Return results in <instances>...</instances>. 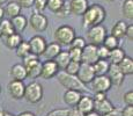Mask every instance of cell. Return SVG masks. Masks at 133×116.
Segmentation results:
<instances>
[{
    "mask_svg": "<svg viewBox=\"0 0 133 116\" xmlns=\"http://www.w3.org/2000/svg\"><path fill=\"white\" fill-rule=\"evenodd\" d=\"M79 68H80V63H79V62L71 60L70 63L67 64V66L65 68L64 71L67 72V73H70V74H75L76 76V73H78V71H79Z\"/></svg>",
    "mask_w": 133,
    "mask_h": 116,
    "instance_id": "obj_35",
    "label": "cell"
},
{
    "mask_svg": "<svg viewBox=\"0 0 133 116\" xmlns=\"http://www.w3.org/2000/svg\"><path fill=\"white\" fill-rule=\"evenodd\" d=\"M24 87L25 85L23 81L20 80H11L7 85V92H8L9 96L14 100H21L23 99L24 95Z\"/></svg>",
    "mask_w": 133,
    "mask_h": 116,
    "instance_id": "obj_12",
    "label": "cell"
},
{
    "mask_svg": "<svg viewBox=\"0 0 133 116\" xmlns=\"http://www.w3.org/2000/svg\"><path fill=\"white\" fill-rule=\"evenodd\" d=\"M61 51V45L58 44L57 42H51L46 44L43 56L45 57V59H55V57Z\"/></svg>",
    "mask_w": 133,
    "mask_h": 116,
    "instance_id": "obj_22",
    "label": "cell"
},
{
    "mask_svg": "<svg viewBox=\"0 0 133 116\" xmlns=\"http://www.w3.org/2000/svg\"><path fill=\"white\" fill-rule=\"evenodd\" d=\"M107 76L111 81V85H114V86H122L125 79V76L123 74V72L119 70L118 65H116V64H110Z\"/></svg>",
    "mask_w": 133,
    "mask_h": 116,
    "instance_id": "obj_14",
    "label": "cell"
},
{
    "mask_svg": "<svg viewBox=\"0 0 133 116\" xmlns=\"http://www.w3.org/2000/svg\"><path fill=\"white\" fill-rule=\"evenodd\" d=\"M83 115L85 114H82L76 107H73V108H68V113L66 116H83Z\"/></svg>",
    "mask_w": 133,
    "mask_h": 116,
    "instance_id": "obj_44",
    "label": "cell"
},
{
    "mask_svg": "<svg viewBox=\"0 0 133 116\" xmlns=\"http://www.w3.org/2000/svg\"><path fill=\"white\" fill-rule=\"evenodd\" d=\"M55 14H56V16L60 17V19H64V17L68 16V15H70V9H68V5H67V4H65V5H64V6L59 9V11L56 12Z\"/></svg>",
    "mask_w": 133,
    "mask_h": 116,
    "instance_id": "obj_40",
    "label": "cell"
},
{
    "mask_svg": "<svg viewBox=\"0 0 133 116\" xmlns=\"http://www.w3.org/2000/svg\"><path fill=\"white\" fill-rule=\"evenodd\" d=\"M108 35L107 32V28L103 25H96L93 27L88 28V32H87V40L90 44L94 45H101L103 43L105 36Z\"/></svg>",
    "mask_w": 133,
    "mask_h": 116,
    "instance_id": "obj_6",
    "label": "cell"
},
{
    "mask_svg": "<svg viewBox=\"0 0 133 116\" xmlns=\"http://www.w3.org/2000/svg\"><path fill=\"white\" fill-rule=\"evenodd\" d=\"M125 37H127L129 41H133V25H127L126 30H125Z\"/></svg>",
    "mask_w": 133,
    "mask_h": 116,
    "instance_id": "obj_43",
    "label": "cell"
},
{
    "mask_svg": "<svg viewBox=\"0 0 133 116\" xmlns=\"http://www.w3.org/2000/svg\"><path fill=\"white\" fill-rule=\"evenodd\" d=\"M0 93H1V87H0Z\"/></svg>",
    "mask_w": 133,
    "mask_h": 116,
    "instance_id": "obj_55",
    "label": "cell"
},
{
    "mask_svg": "<svg viewBox=\"0 0 133 116\" xmlns=\"http://www.w3.org/2000/svg\"><path fill=\"white\" fill-rule=\"evenodd\" d=\"M43 94H44V91H43L42 84H39L38 81H32L25 85L23 97L27 100V102L35 105L42 101Z\"/></svg>",
    "mask_w": 133,
    "mask_h": 116,
    "instance_id": "obj_4",
    "label": "cell"
},
{
    "mask_svg": "<svg viewBox=\"0 0 133 116\" xmlns=\"http://www.w3.org/2000/svg\"><path fill=\"white\" fill-rule=\"evenodd\" d=\"M53 60L56 62V64H57V66H58V69L59 70H65V68L67 66V64L71 62L68 51H63L61 50L60 52L55 57Z\"/></svg>",
    "mask_w": 133,
    "mask_h": 116,
    "instance_id": "obj_28",
    "label": "cell"
},
{
    "mask_svg": "<svg viewBox=\"0 0 133 116\" xmlns=\"http://www.w3.org/2000/svg\"><path fill=\"white\" fill-rule=\"evenodd\" d=\"M0 30H1V36H4V37L13 34V33H15L14 29H13L11 20H8V19L0 20Z\"/></svg>",
    "mask_w": 133,
    "mask_h": 116,
    "instance_id": "obj_30",
    "label": "cell"
},
{
    "mask_svg": "<svg viewBox=\"0 0 133 116\" xmlns=\"http://www.w3.org/2000/svg\"><path fill=\"white\" fill-rule=\"evenodd\" d=\"M16 116H36L34 114V113H31V112H22V113H20L19 115H16Z\"/></svg>",
    "mask_w": 133,
    "mask_h": 116,
    "instance_id": "obj_46",
    "label": "cell"
},
{
    "mask_svg": "<svg viewBox=\"0 0 133 116\" xmlns=\"http://www.w3.org/2000/svg\"><path fill=\"white\" fill-rule=\"evenodd\" d=\"M29 43V48H30V52L34 53L37 57H41L43 56V52H44L45 48H46V40H45L43 36L41 35H35L28 41Z\"/></svg>",
    "mask_w": 133,
    "mask_h": 116,
    "instance_id": "obj_9",
    "label": "cell"
},
{
    "mask_svg": "<svg viewBox=\"0 0 133 116\" xmlns=\"http://www.w3.org/2000/svg\"><path fill=\"white\" fill-rule=\"evenodd\" d=\"M87 44L85 38L83 37H78V36H75V37L73 38V41L71 42L70 44V48H76V49H81L82 50V48Z\"/></svg>",
    "mask_w": 133,
    "mask_h": 116,
    "instance_id": "obj_36",
    "label": "cell"
},
{
    "mask_svg": "<svg viewBox=\"0 0 133 116\" xmlns=\"http://www.w3.org/2000/svg\"><path fill=\"white\" fill-rule=\"evenodd\" d=\"M57 77L58 82L66 89H75V91H80V92H87L86 85L82 84L80 80L78 79V77L75 74H70L67 72H65L64 70H59L58 73L56 74Z\"/></svg>",
    "mask_w": 133,
    "mask_h": 116,
    "instance_id": "obj_2",
    "label": "cell"
},
{
    "mask_svg": "<svg viewBox=\"0 0 133 116\" xmlns=\"http://www.w3.org/2000/svg\"><path fill=\"white\" fill-rule=\"evenodd\" d=\"M8 73L9 77L12 78V80L23 81L24 79H27V71H25L23 64H14L9 70Z\"/></svg>",
    "mask_w": 133,
    "mask_h": 116,
    "instance_id": "obj_19",
    "label": "cell"
},
{
    "mask_svg": "<svg viewBox=\"0 0 133 116\" xmlns=\"http://www.w3.org/2000/svg\"><path fill=\"white\" fill-rule=\"evenodd\" d=\"M29 26L32 28V30H35L36 33H42L44 30L48 29L49 27V20L43 13L35 12L30 15L29 17Z\"/></svg>",
    "mask_w": 133,
    "mask_h": 116,
    "instance_id": "obj_7",
    "label": "cell"
},
{
    "mask_svg": "<svg viewBox=\"0 0 133 116\" xmlns=\"http://www.w3.org/2000/svg\"><path fill=\"white\" fill-rule=\"evenodd\" d=\"M109 52L110 50L108 48H105L103 44L97 45V56H98V59H108Z\"/></svg>",
    "mask_w": 133,
    "mask_h": 116,
    "instance_id": "obj_37",
    "label": "cell"
},
{
    "mask_svg": "<svg viewBox=\"0 0 133 116\" xmlns=\"http://www.w3.org/2000/svg\"><path fill=\"white\" fill-rule=\"evenodd\" d=\"M68 113V108H57V109L51 110L45 116H66Z\"/></svg>",
    "mask_w": 133,
    "mask_h": 116,
    "instance_id": "obj_39",
    "label": "cell"
},
{
    "mask_svg": "<svg viewBox=\"0 0 133 116\" xmlns=\"http://www.w3.org/2000/svg\"><path fill=\"white\" fill-rule=\"evenodd\" d=\"M11 22H12L14 32L20 33V34H21L22 32H24L25 28H27V26H28V19L22 14H19V15H16V16L12 17Z\"/></svg>",
    "mask_w": 133,
    "mask_h": 116,
    "instance_id": "obj_20",
    "label": "cell"
},
{
    "mask_svg": "<svg viewBox=\"0 0 133 116\" xmlns=\"http://www.w3.org/2000/svg\"><path fill=\"white\" fill-rule=\"evenodd\" d=\"M4 116H16V115L12 114V113H8V112H4Z\"/></svg>",
    "mask_w": 133,
    "mask_h": 116,
    "instance_id": "obj_50",
    "label": "cell"
},
{
    "mask_svg": "<svg viewBox=\"0 0 133 116\" xmlns=\"http://www.w3.org/2000/svg\"><path fill=\"white\" fill-rule=\"evenodd\" d=\"M0 37H1V30H0Z\"/></svg>",
    "mask_w": 133,
    "mask_h": 116,
    "instance_id": "obj_54",
    "label": "cell"
},
{
    "mask_svg": "<svg viewBox=\"0 0 133 116\" xmlns=\"http://www.w3.org/2000/svg\"><path fill=\"white\" fill-rule=\"evenodd\" d=\"M110 66V63L108 59H97L95 63L93 64V69L95 72V76H99V74H107Z\"/></svg>",
    "mask_w": 133,
    "mask_h": 116,
    "instance_id": "obj_26",
    "label": "cell"
},
{
    "mask_svg": "<svg viewBox=\"0 0 133 116\" xmlns=\"http://www.w3.org/2000/svg\"><path fill=\"white\" fill-rule=\"evenodd\" d=\"M108 2H112V1H115V0H107Z\"/></svg>",
    "mask_w": 133,
    "mask_h": 116,
    "instance_id": "obj_53",
    "label": "cell"
},
{
    "mask_svg": "<svg viewBox=\"0 0 133 116\" xmlns=\"http://www.w3.org/2000/svg\"><path fill=\"white\" fill-rule=\"evenodd\" d=\"M82 96V92L80 91H75V89H66L64 93L63 97H64V102L70 108L76 107L80 97Z\"/></svg>",
    "mask_w": 133,
    "mask_h": 116,
    "instance_id": "obj_17",
    "label": "cell"
},
{
    "mask_svg": "<svg viewBox=\"0 0 133 116\" xmlns=\"http://www.w3.org/2000/svg\"><path fill=\"white\" fill-rule=\"evenodd\" d=\"M67 51H68V55H70L71 60L79 62V63H81V49L70 48Z\"/></svg>",
    "mask_w": 133,
    "mask_h": 116,
    "instance_id": "obj_34",
    "label": "cell"
},
{
    "mask_svg": "<svg viewBox=\"0 0 133 116\" xmlns=\"http://www.w3.org/2000/svg\"><path fill=\"white\" fill-rule=\"evenodd\" d=\"M121 116H133V106H126L121 112Z\"/></svg>",
    "mask_w": 133,
    "mask_h": 116,
    "instance_id": "obj_45",
    "label": "cell"
},
{
    "mask_svg": "<svg viewBox=\"0 0 133 116\" xmlns=\"http://www.w3.org/2000/svg\"><path fill=\"white\" fill-rule=\"evenodd\" d=\"M59 69H58L57 64L53 59H46L45 62L42 63V69H41V78L49 80L56 77V74L58 73Z\"/></svg>",
    "mask_w": 133,
    "mask_h": 116,
    "instance_id": "obj_11",
    "label": "cell"
},
{
    "mask_svg": "<svg viewBox=\"0 0 133 116\" xmlns=\"http://www.w3.org/2000/svg\"><path fill=\"white\" fill-rule=\"evenodd\" d=\"M91 91L94 93H107L111 88V81L108 78L107 74H99V76H95L94 79L91 80Z\"/></svg>",
    "mask_w": 133,
    "mask_h": 116,
    "instance_id": "obj_8",
    "label": "cell"
},
{
    "mask_svg": "<svg viewBox=\"0 0 133 116\" xmlns=\"http://www.w3.org/2000/svg\"><path fill=\"white\" fill-rule=\"evenodd\" d=\"M22 59H23V66L27 71V78H38L41 76V69H42V62L39 60V57L30 52Z\"/></svg>",
    "mask_w": 133,
    "mask_h": 116,
    "instance_id": "obj_3",
    "label": "cell"
},
{
    "mask_svg": "<svg viewBox=\"0 0 133 116\" xmlns=\"http://www.w3.org/2000/svg\"><path fill=\"white\" fill-rule=\"evenodd\" d=\"M75 36L76 34L73 27L68 25H64L55 30L53 38H55V42H57L60 45H70Z\"/></svg>",
    "mask_w": 133,
    "mask_h": 116,
    "instance_id": "obj_5",
    "label": "cell"
},
{
    "mask_svg": "<svg viewBox=\"0 0 133 116\" xmlns=\"http://www.w3.org/2000/svg\"><path fill=\"white\" fill-rule=\"evenodd\" d=\"M8 1H9V0H0V6H2V5H6Z\"/></svg>",
    "mask_w": 133,
    "mask_h": 116,
    "instance_id": "obj_51",
    "label": "cell"
},
{
    "mask_svg": "<svg viewBox=\"0 0 133 116\" xmlns=\"http://www.w3.org/2000/svg\"><path fill=\"white\" fill-rule=\"evenodd\" d=\"M5 16V12H4V7L0 6V20H2Z\"/></svg>",
    "mask_w": 133,
    "mask_h": 116,
    "instance_id": "obj_48",
    "label": "cell"
},
{
    "mask_svg": "<svg viewBox=\"0 0 133 116\" xmlns=\"http://www.w3.org/2000/svg\"><path fill=\"white\" fill-rule=\"evenodd\" d=\"M126 56V53H125L124 49L119 48V46H117V48L112 49V50H110L109 52V57H108V62L110 64H118L119 62L122 60L123 58Z\"/></svg>",
    "mask_w": 133,
    "mask_h": 116,
    "instance_id": "obj_24",
    "label": "cell"
},
{
    "mask_svg": "<svg viewBox=\"0 0 133 116\" xmlns=\"http://www.w3.org/2000/svg\"><path fill=\"white\" fill-rule=\"evenodd\" d=\"M0 116H4V110H0Z\"/></svg>",
    "mask_w": 133,
    "mask_h": 116,
    "instance_id": "obj_52",
    "label": "cell"
},
{
    "mask_svg": "<svg viewBox=\"0 0 133 116\" xmlns=\"http://www.w3.org/2000/svg\"><path fill=\"white\" fill-rule=\"evenodd\" d=\"M117 65L124 76H132L133 74V58L125 56Z\"/></svg>",
    "mask_w": 133,
    "mask_h": 116,
    "instance_id": "obj_21",
    "label": "cell"
},
{
    "mask_svg": "<svg viewBox=\"0 0 133 116\" xmlns=\"http://www.w3.org/2000/svg\"><path fill=\"white\" fill-rule=\"evenodd\" d=\"M102 44L105 46V48H108L109 50H112V49L119 46V40L110 34V35L105 36V38H104V41H103V43H102Z\"/></svg>",
    "mask_w": 133,
    "mask_h": 116,
    "instance_id": "obj_33",
    "label": "cell"
},
{
    "mask_svg": "<svg viewBox=\"0 0 133 116\" xmlns=\"http://www.w3.org/2000/svg\"><path fill=\"white\" fill-rule=\"evenodd\" d=\"M76 108L80 110L82 114H88V113L93 112L94 110V100L93 96H89V95H83L80 97Z\"/></svg>",
    "mask_w": 133,
    "mask_h": 116,
    "instance_id": "obj_18",
    "label": "cell"
},
{
    "mask_svg": "<svg viewBox=\"0 0 133 116\" xmlns=\"http://www.w3.org/2000/svg\"><path fill=\"white\" fill-rule=\"evenodd\" d=\"M21 6L17 4L16 1H8L6 4V7L4 8V12H5V15H7L8 17H14L16 15L21 14Z\"/></svg>",
    "mask_w": 133,
    "mask_h": 116,
    "instance_id": "obj_25",
    "label": "cell"
},
{
    "mask_svg": "<svg viewBox=\"0 0 133 116\" xmlns=\"http://www.w3.org/2000/svg\"><path fill=\"white\" fill-rule=\"evenodd\" d=\"M107 17V11L99 4L89 5L85 14L82 15V27L88 29L96 25H101Z\"/></svg>",
    "mask_w": 133,
    "mask_h": 116,
    "instance_id": "obj_1",
    "label": "cell"
},
{
    "mask_svg": "<svg viewBox=\"0 0 133 116\" xmlns=\"http://www.w3.org/2000/svg\"><path fill=\"white\" fill-rule=\"evenodd\" d=\"M83 116H101V115H99V114H97L96 112H94V110H93V112L88 113V114H85Z\"/></svg>",
    "mask_w": 133,
    "mask_h": 116,
    "instance_id": "obj_47",
    "label": "cell"
},
{
    "mask_svg": "<svg viewBox=\"0 0 133 116\" xmlns=\"http://www.w3.org/2000/svg\"><path fill=\"white\" fill-rule=\"evenodd\" d=\"M116 109L112 102L108 100V97H104L102 100H94V112H96L99 115H104L108 113H112Z\"/></svg>",
    "mask_w": 133,
    "mask_h": 116,
    "instance_id": "obj_16",
    "label": "cell"
},
{
    "mask_svg": "<svg viewBox=\"0 0 133 116\" xmlns=\"http://www.w3.org/2000/svg\"><path fill=\"white\" fill-rule=\"evenodd\" d=\"M65 4V0H46V8L52 13H56L59 11Z\"/></svg>",
    "mask_w": 133,
    "mask_h": 116,
    "instance_id": "obj_32",
    "label": "cell"
},
{
    "mask_svg": "<svg viewBox=\"0 0 133 116\" xmlns=\"http://www.w3.org/2000/svg\"><path fill=\"white\" fill-rule=\"evenodd\" d=\"M115 110H116V109H115ZM115 110L112 113H108V114H104V115H101V116H117L116 113H115Z\"/></svg>",
    "mask_w": 133,
    "mask_h": 116,
    "instance_id": "obj_49",
    "label": "cell"
},
{
    "mask_svg": "<svg viewBox=\"0 0 133 116\" xmlns=\"http://www.w3.org/2000/svg\"><path fill=\"white\" fill-rule=\"evenodd\" d=\"M126 27H127L126 22L119 20V21H117L114 26H112L111 33H110V34H111L112 36H115L116 38H118V40H122L123 37H125V30H126Z\"/></svg>",
    "mask_w": 133,
    "mask_h": 116,
    "instance_id": "obj_23",
    "label": "cell"
},
{
    "mask_svg": "<svg viewBox=\"0 0 133 116\" xmlns=\"http://www.w3.org/2000/svg\"><path fill=\"white\" fill-rule=\"evenodd\" d=\"M76 77L82 84H90L91 80L95 77V72H94L93 65L91 64H87V63H80V68L79 71L76 73Z\"/></svg>",
    "mask_w": 133,
    "mask_h": 116,
    "instance_id": "obj_10",
    "label": "cell"
},
{
    "mask_svg": "<svg viewBox=\"0 0 133 116\" xmlns=\"http://www.w3.org/2000/svg\"><path fill=\"white\" fill-rule=\"evenodd\" d=\"M36 12L43 13L46 9V0H34V6Z\"/></svg>",
    "mask_w": 133,
    "mask_h": 116,
    "instance_id": "obj_38",
    "label": "cell"
},
{
    "mask_svg": "<svg viewBox=\"0 0 133 116\" xmlns=\"http://www.w3.org/2000/svg\"><path fill=\"white\" fill-rule=\"evenodd\" d=\"M21 6V8H31L34 6V0H14Z\"/></svg>",
    "mask_w": 133,
    "mask_h": 116,
    "instance_id": "obj_42",
    "label": "cell"
},
{
    "mask_svg": "<svg viewBox=\"0 0 133 116\" xmlns=\"http://www.w3.org/2000/svg\"><path fill=\"white\" fill-rule=\"evenodd\" d=\"M67 5L70 14L76 15V16H82L89 6L88 0H71Z\"/></svg>",
    "mask_w": 133,
    "mask_h": 116,
    "instance_id": "obj_15",
    "label": "cell"
},
{
    "mask_svg": "<svg viewBox=\"0 0 133 116\" xmlns=\"http://www.w3.org/2000/svg\"><path fill=\"white\" fill-rule=\"evenodd\" d=\"M122 14L125 19L133 20V0H125L122 5Z\"/></svg>",
    "mask_w": 133,
    "mask_h": 116,
    "instance_id": "obj_29",
    "label": "cell"
},
{
    "mask_svg": "<svg viewBox=\"0 0 133 116\" xmlns=\"http://www.w3.org/2000/svg\"><path fill=\"white\" fill-rule=\"evenodd\" d=\"M15 51H16V56H17V57L24 58L28 53H30V48H29V43H28V41H23V40H22L21 43L16 46Z\"/></svg>",
    "mask_w": 133,
    "mask_h": 116,
    "instance_id": "obj_31",
    "label": "cell"
},
{
    "mask_svg": "<svg viewBox=\"0 0 133 116\" xmlns=\"http://www.w3.org/2000/svg\"><path fill=\"white\" fill-rule=\"evenodd\" d=\"M21 41H22V36L20 33H13V34L5 37V44H6L7 48L15 50L16 46L21 43Z\"/></svg>",
    "mask_w": 133,
    "mask_h": 116,
    "instance_id": "obj_27",
    "label": "cell"
},
{
    "mask_svg": "<svg viewBox=\"0 0 133 116\" xmlns=\"http://www.w3.org/2000/svg\"><path fill=\"white\" fill-rule=\"evenodd\" d=\"M123 100H124L126 106H133V91L132 89L125 93L124 96H123Z\"/></svg>",
    "mask_w": 133,
    "mask_h": 116,
    "instance_id": "obj_41",
    "label": "cell"
},
{
    "mask_svg": "<svg viewBox=\"0 0 133 116\" xmlns=\"http://www.w3.org/2000/svg\"><path fill=\"white\" fill-rule=\"evenodd\" d=\"M97 59H98V56H97V45L88 43V44L83 46L82 50H81V63H87L93 65Z\"/></svg>",
    "mask_w": 133,
    "mask_h": 116,
    "instance_id": "obj_13",
    "label": "cell"
}]
</instances>
